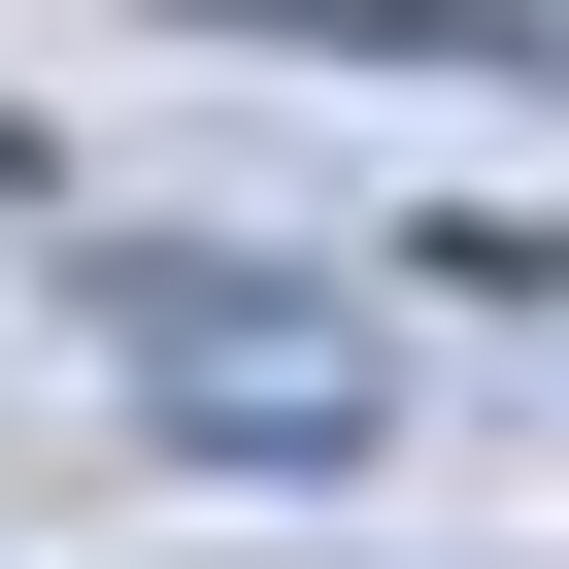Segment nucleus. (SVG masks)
<instances>
[{
    "label": "nucleus",
    "mask_w": 569,
    "mask_h": 569,
    "mask_svg": "<svg viewBox=\"0 0 569 569\" xmlns=\"http://www.w3.org/2000/svg\"><path fill=\"white\" fill-rule=\"evenodd\" d=\"M101 302H134V402H168V436H268V469H336V436H369L336 336H234L268 268H101Z\"/></svg>",
    "instance_id": "1"
}]
</instances>
